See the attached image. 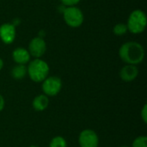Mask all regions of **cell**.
<instances>
[{"label": "cell", "mask_w": 147, "mask_h": 147, "mask_svg": "<svg viewBox=\"0 0 147 147\" xmlns=\"http://www.w3.org/2000/svg\"><path fill=\"white\" fill-rule=\"evenodd\" d=\"M119 55L120 58L127 65H136L143 61L145 58V50L140 43L128 41L120 47Z\"/></svg>", "instance_id": "obj_1"}, {"label": "cell", "mask_w": 147, "mask_h": 147, "mask_svg": "<svg viewBox=\"0 0 147 147\" xmlns=\"http://www.w3.org/2000/svg\"><path fill=\"white\" fill-rule=\"evenodd\" d=\"M27 73H28L29 78L34 82H43L48 77L49 66L46 61L40 59H35L30 61L27 68Z\"/></svg>", "instance_id": "obj_2"}, {"label": "cell", "mask_w": 147, "mask_h": 147, "mask_svg": "<svg viewBox=\"0 0 147 147\" xmlns=\"http://www.w3.org/2000/svg\"><path fill=\"white\" fill-rule=\"evenodd\" d=\"M147 24V18L146 13L141 9L134 10L127 20V30L132 34H138L144 32Z\"/></svg>", "instance_id": "obj_3"}, {"label": "cell", "mask_w": 147, "mask_h": 147, "mask_svg": "<svg viewBox=\"0 0 147 147\" xmlns=\"http://www.w3.org/2000/svg\"><path fill=\"white\" fill-rule=\"evenodd\" d=\"M63 16L65 23L71 28H78L84 22V14L76 6H69L64 9Z\"/></svg>", "instance_id": "obj_4"}, {"label": "cell", "mask_w": 147, "mask_h": 147, "mask_svg": "<svg viewBox=\"0 0 147 147\" xmlns=\"http://www.w3.org/2000/svg\"><path fill=\"white\" fill-rule=\"evenodd\" d=\"M62 81L59 78L52 76L47 77L42 83V90L47 96H54L60 91Z\"/></svg>", "instance_id": "obj_5"}, {"label": "cell", "mask_w": 147, "mask_h": 147, "mask_svg": "<svg viewBox=\"0 0 147 147\" xmlns=\"http://www.w3.org/2000/svg\"><path fill=\"white\" fill-rule=\"evenodd\" d=\"M78 142L80 147H97L99 139L96 132L90 129H85L79 134Z\"/></svg>", "instance_id": "obj_6"}, {"label": "cell", "mask_w": 147, "mask_h": 147, "mask_svg": "<svg viewBox=\"0 0 147 147\" xmlns=\"http://www.w3.org/2000/svg\"><path fill=\"white\" fill-rule=\"evenodd\" d=\"M47 50V44L43 38L38 36L32 39L28 45V53L33 57L39 59L40 58Z\"/></svg>", "instance_id": "obj_7"}, {"label": "cell", "mask_w": 147, "mask_h": 147, "mask_svg": "<svg viewBox=\"0 0 147 147\" xmlns=\"http://www.w3.org/2000/svg\"><path fill=\"white\" fill-rule=\"evenodd\" d=\"M16 35V27L12 23H3L0 26V39L4 44H11Z\"/></svg>", "instance_id": "obj_8"}, {"label": "cell", "mask_w": 147, "mask_h": 147, "mask_svg": "<svg viewBox=\"0 0 147 147\" xmlns=\"http://www.w3.org/2000/svg\"><path fill=\"white\" fill-rule=\"evenodd\" d=\"M139 74V70L136 65H127L123 66L120 71L121 78L126 82L134 81Z\"/></svg>", "instance_id": "obj_9"}, {"label": "cell", "mask_w": 147, "mask_h": 147, "mask_svg": "<svg viewBox=\"0 0 147 147\" xmlns=\"http://www.w3.org/2000/svg\"><path fill=\"white\" fill-rule=\"evenodd\" d=\"M12 58L14 61L18 65H25L27 64L30 59V54L28 50L18 47L16 48L12 53Z\"/></svg>", "instance_id": "obj_10"}, {"label": "cell", "mask_w": 147, "mask_h": 147, "mask_svg": "<svg viewBox=\"0 0 147 147\" xmlns=\"http://www.w3.org/2000/svg\"><path fill=\"white\" fill-rule=\"evenodd\" d=\"M49 104V99L46 95H39L33 101V108L36 111L45 110Z\"/></svg>", "instance_id": "obj_11"}, {"label": "cell", "mask_w": 147, "mask_h": 147, "mask_svg": "<svg viewBox=\"0 0 147 147\" xmlns=\"http://www.w3.org/2000/svg\"><path fill=\"white\" fill-rule=\"evenodd\" d=\"M27 74V67L24 65H16L11 70V76L13 78L20 80L22 79Z\"/></svg>", "instance_id": "obj_12"}, {"label": "cell", "mask_w": 147, "mask_h": 147, "mask_svg": "<svg viewBox=\"0 0 147 147\" xmlns=\"http://www.w3.org/2000/svg\"><path fill=\"white\" fill-rule=\"evenodd\" d=\"M49 147H67V143L63 137L57 136L51 140Z\"/></svg>", "instance_id": "obj_13"}, {"label": "cell", "mask_w": 147, "mask_h": 147, "mask_svg": "<svg viewBox=\"0 0 147 147\" xmlns=\"http://www.w3.org/2000/svg\"><path fill=\"white\" fill-rule=\"evenodd\" d=\"M114 33L115 35H118V36H121V35H124L127 31V24L125 23H117L115 27H114Z\"/></svg>", "instance_id": "obj_14"}, {"label": "cell", "mask_w": 147, "mask_h": 147, "mask_svg": "<svg viewBox=\"0 0 147 147\" xmlns=\"http://www.w3.org/2000/svg\"><path fill=\"white\" fill-rule=\"evenodd\" d=\"M133 147H147L146 136H140L133 142Z\"/></svg>", "instance_id": "obj_15"}, {"label": "cell", "mask_w": 147, "mask_h": 147, "mask_svg": "<svg viewBox=\"0 0 147 147\" xmlns=\"http://www.w3.org/2000/svg\"><path fill=\"white\" fill-rule=\"evenodd\" d=\"M60 1H61V3L64 5H65L67 7H69V6H75L76 4H78L80 2V0H60Z\"/></svg>", "instance_id": "obj_16"}, {"label": "cell", "mask_w": 147, "mask_h": 147, "mask_svg": "<svg viewBox=\"0 0 147 147\" xmlns=\"http://www.w3.org/2000/svg\"><path fill=\"white\" fill-rule=\"evenodd\" d=\"M141 118L145 123H147V105L145 104L141 111Z\"/></svg>", "instance_id": "obj_17"}, {"label": "cell", "mask_w": 147, "mask_h": 147, "mask_svg": "<svg viewBox=\"0 0 147 147\" xmlns=\"http://www.w3.org/2000/svg\"><path fill=\"white\" fill-rule=\"evenodd\" d=\"M3 108H4V99L3 96L0 94V112L3 109Z\"/></svg>", "instance_id": "obj_18"}, {"label": "cell", "mask_w": 147, "mask_h": 147, "mask_svg": "<svg viewBox=\"0 0 147 147\" xmlns=\"http://www.w3.org/2000/svg\"><path fill=\"white\" fill-rule=\"evenodd\" d=\"M3 66V59L0 58V71L2 70Z\"/></svg>", "instance_id": "obj_19"}, {"label": "cell", "mask_w": 147, "mask_h": 147, "mask_svg": "<svg viewBox=\"0 0 147 147\" xmlns=\"http://www.w3.org/2000/svg\"><path fill=\"white\" fill-rule=\"evenodd\" d=\"M29 147H37V146H30Z\"/></svg>", "instance_id": "obj_20"}, {"label": "cell", "mask_w": 147, "mask_h": 147, "mask_svg": "<svg viewBox=\"0 0 147 147\" xmlns=\"http://www.w3.org/2000/svg\"><path fill=\"white\" fill-rule=\"evenodd\" d=\"M121 147H129V146H121Z\"/></svg>", "instance_id": "obj_21"}]
</instances>
